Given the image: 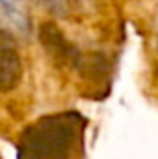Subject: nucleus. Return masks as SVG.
<instances>
[{
  "label": "nucleus",
  "mask_w": 158,
  "mask_h": 159,
  "mask_svg": "<svg viewBox=\"0 0 158 159\" xmlns=\"http://www.w3.org/2000/svg\"><path fill=\"white\" fill-rule=\"evenodd\" d=\"M39 39L43 43L45 51L51 54V58L59 65H79L81 57L79 51L65 39V34L51 22H45L39 30Z\"/></svg>",
  "instance_id": "7ed1b4c3"
},
{
  "label": "nucleus",
  "mask_w": 158,
  "mask_h": 159,
  "mask_svg": "<svg viewBox=\"0 0 158 159\" xmlns=\"http://www.w3.org/2000/svg\"><path fill=\"white\" fill-rule=\"evenodd\" d=\"M22 79V61L12 30L0 24V93H10Z\"/></svg>",
  "instance_id": "f03ea898"
},
{
  "label": "nucleus",
  "mask_w": 158,
  "mask_h": 159,
  "mask_svg": "<svg viewBox=\"0 0 158 159\" xmlns=\"http://www.w3.org/2000/svg\"><path fill=\"white\" fill-rule=\"evenodd\" d=\"M2 20H8L10 30H27V18L8 0H0V22Z\"/></svg>",
  "instance_id": "20e7f679"
},
{
  "label": "nucleus",
  "mask_w": 158,
  "mask_h": 159,
  "mask_svg": "<svg viewBox=\"0 0 158 159\" xmlns=\"http://www.w3.org/2000/svg\"><path fill=\"white\" fill-rule=\"evenodd\" d=\"M87 119L77 111L41 117L18 139V159H79Z\"/></svg>",
  "instance_id": "f257e3e1"
}]
</instances>
